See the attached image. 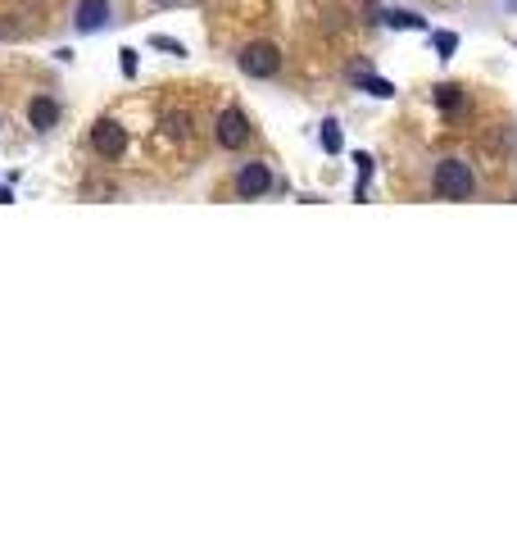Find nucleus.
<instances>
[{
  "label": "nucleus",
  "instance_id": "obj_6",
  "mask_svg": "<svg viewBox=\"0 0 517 545\" xmlns=\"http://www.w3.org/2000/svg\"><path fill=\"white\" fill-rule=\"evenodd\" d=\"M73 28H78V32H100V28H109V0H82Z\"/></svg>",
  "mask_w": 517,
  "mask_h": 545
},
{
  "label": "nucleus",
  "instance_id": "obj_13",
  "mask_svg": "<svg viewBox=\"0 0 517 545\" xmlns=\"http://www.w3.org/2000/svg\"><path fill=\"white\" fill-rule=\"evenodd\" d=\"M431 41H435V50H440V59H450V55L459 50V37H454V32H435Z\"/></svg>",
  "mask_w": 517,
  "mask_h": 545
},
{
  "label": "nucleus",
  "instance_id": "obj_14",
  "mask_svg": "<svg viewBox=\"0 0 517 545\" xmlns=\"http://www.w3.org/2000/svg\"><path fill=\"white\" fill-rule=\"evenodd\" d=\"M151 46H155V50H168V55H186L182 41H173V37H151Z\"/></svg>",
  "mask_w": 517,
  "mask_h": 545
},
{
  "label": "nucleus",
  "instance_id": "obj_11",
  "mask_svg": "<svg viewBox=\"0 0 517 545\" xmlns=\"http://www.w3.org/2000/svg\"><path fill=\"white\" fill-rule=\"evenodd\" d=\"M340 146H345V142H340V123L327 118V123H323V151H327V155H340Z\"/></svg>",
  "mask_w": 517,
  "mask_h": 545
},
{
  "label": "nucleus",
  "instance_id": "obj_1",
  "mask_svg": "<svg viewBox=\"0 0 517 545\" xmlns=\"http://www.w3.org/2000/svg\"><path fill=\"white\" fill-rule=\"evenodd\" d=\"M431 191H435L440 200H472L477 177H472V169H468L463 160H440L435 173H431Z\"/></svg>",
  "mask_w": 517,
  "mask_h": 545
},
{
  "label": "nucleus",
  "instance_id": "obj_3",
  "mask_svg": "<svg viewBox=\"0 0 517 545\" xmlns=\"http://www.w3.org/2000/svg\"><path fill=\"white\" fill-rule=\"evenodd\" d=\"M91 151L100 160H123L127 155V127L118 118H100L91 123Z\"/></svg>",
  "mask_w": 517,
  "mask_h": 545
},
{
  "label": "nucleus",
  "instance_id": "obj_12",
  "mask_svg": "<svg viewBox=\"0 0 517 545\" xmlns=\"http://www.w3.org/2000/svg\"><path fill=\"white\" fill-rule=\"evenodd\" d=\"M164 132L173 136V142H186V136H191V118L186 114H168L164 118Z\"/></svg>",
  "mask_w": 517,
  "mask_h": 545
},
{
  "label": "nucleus",
  "instance_id": "obj_5",
  "mask_svg": "<svg viewBox=\"0 0 517 545\" xmlns=\"http://www.w3.org/2000/svg\"><path fill=\"white\" fill-rule=\"evenodd\" d=\"M268 191H272V169H268L263 160L241 164V173H237V195H241V200H259V195H268Z\"/></svg>",
  "mask_w": 517,
  "mask_h": 545
},
{
  "label": "nucleus",
  "instance_id": "obj_2",
  "mask_svg": "<svg viewBox=\"0 0 517 545\" xmlns=\"http://www.w3.org/2000/svg\"><path fill=\"white\" fill-rule=\"evenodd\" d=\"M237 64H241L246 78H277V74H281V50H277L272 41H250V46L237 55Z\"/></svg>",
  "mask_w": 517,
  "mask_h": 545
},
{
  "label": "nucleus",
  "instance_id": "obj_16",
  "mask_svg": "<svg viewBox=\"0 0 517 545\" xmlns=\"http://www.w3.org/2000/svg\"><path fill=\"white\" fill-rule=\"evenodd\" d=\"M168 5H173V0H168Z\"/></svg>",
  "mask_w": 517,
  "mask_h": 545
},
{
  "label": "nucleus",
  "instance_id": "obj_7",
  "mask_svg": "<svg viewBox=\"0 0 517 545\" xmlns=\"http://www.w3.org/2000/svg\"><path fill=\"white\" fill-rule=\"evenodd\" d=\"M28 118H32L37 132H50V127L59 123V105H55V96H32V100H28Z\"/></svg>",
  "mask_w": 517,
  "mask_h": 545
},
{
  "label": "nucleus",
  "instance_id": "obj_9",
  "mask_svg": "<svg viewBox=\"0 0 517 545\" xmlns=\"http://www.w3.org/2000/svg\"><path fill=\"white\" fill-rule=\"evenodd\" d=\"M435 105H440V109H463V87H454V82L435 87Z\"/></svg>",
  "mask_w": 517,
  "mask_h": 545
},
{
  "label": "nucleus",
  "instance_id": "obj_8",
  "mask_svg": "<svg viewBox=\"0 0 517 545\" xmlns=\"http://www.w3.org/2000/svg\"><path fill=\"white\" fill-rule=\"evenodd\" d=\"M349 82H354L358 91H367V96H382V100H391V96H395V87H391L386 78H373L367 68H354V74H349Z\"/></svg>",
  "mask_w": 517,
  "mask_h": 545
},
{
  "label": "nucleus",
  "instance_id": "obj_10",
  "mask_svg": "<svg viewBox=\"0 0 517 545\" xmlns=\"http://www.w3.org/2000/svg\"><path fill=\"white\" fill-rule=\"evenodd\" d=\"M386 23H391V28H400V32H413V28L422 32V28H427V23H422L413 10H395V14H386Z\"/></svg>",
  "mask_w": 517,
  "mask_h": 545
},
{
  "label": "nucleus",
  "instance_id": "obj_4",
  "mask_svg": "<svg viewBox=\"0 0 517 545\" xmlns=\"http://www.w3.org/2000/svg\"><path fill=\"white\" fill-rule=\"evenodd\" d=\"M213 136H218V146H223V151H241L250 142V118L241 109H223V114H218Z\"/></svg>",
  "mask_w": 517,
  "mask_h": 545
},
{
  "label": "nucleus",
  "instance_id": "obj_15",
  "mask_svg": "<svg viewBox=\"0 0 517 545\" xmlns=\"http://www.w3.org/2000/svg\"><path fill=\"white\" fill-rule=\"evenodd\" d=\"M118 64H123V74L132 78V74H136V50H123V59H118Z\"/></svg>",
  "mask_w": 517,
  "mask_h": 545
}]
</instances>
